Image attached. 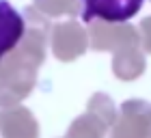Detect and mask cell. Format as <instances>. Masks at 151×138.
Here are the masks:
<instances>
[{
  "instance_id": "obj_2",
  "label": "cell",
  "mask_w": 151,
  "mask_h": 138,
  "mask_svg": "<svg viewBox=\"0 0 151 138\" xmlns=\"http://www.w3.org/2000/svg\"><path fill=\"white\" fill-rule=\"evenodd\" d=\"M26 34V19L9 0H0V58L9 54Z\"/></svg>"
},
{
  "instance_id": "obj_1",
  "label": "cell",
  "mask_w": 151,
  "mask_h": 138,
  "mask_svg": "<svg viewBox=\"0 0 151 138\" xmlns=\"http://www.w3.org/2000/svg\"><path fill=\"white\" fill-rule=\"evenodd\" d=\"M145 0H82V19H104V22H127Z\"/></svg>"
}]
</instances>
